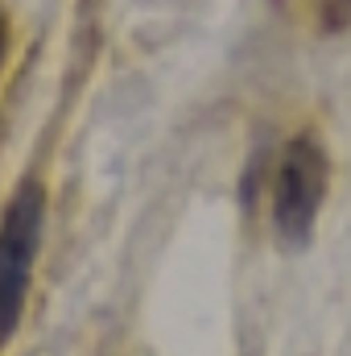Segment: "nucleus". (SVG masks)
<instances>
[{"mask_svg":"<svg viewBox=\"0 0 351 356\" xmlns=\"http://www.w3.org/2000/svg\"><path fill=\"white\" fill-rule=\"evenodd\" d=\"M318 17L327 33H339L351 25V0H318Z\"/></svg>","mask_w":351,"mask_h":356,"instance_id":"obj_3","label":"nucleus"},{"mask_svg":"<svg viewBox=\"0 0 351 356\" xmlns=\"http://www.w3.org/2000/svg\"><path fill=\"white\" fill-rule=\"evenodd\" d=\"M4 50H8V17L0 8V63H4Z\"/></svg>","mask_w":351,"mask_h":356,"instance_id":"obj_4","label":"nucleus"},{"mask_svg":"<svg viewBox=\"0 0 351 356\" xmlns=\"http://www.w3.org/2000/svg\"><path fill=\"white\" fill-rule=\"evenodd\" d=\"M42 228H46V191L37 182H21L0 216V348L12 340L21 323V307L42 249Z\"/></svg>","mask_w":351,"mask_h":356,"instance_id":"obj_1","label":"nucleus"},{"mask_svg":"<svg viewBox=\"0 0 351 356\" xmlns=\"http://www.w3.org/2000/svg\"><path fill=\"white\" fill-rule=\"evenodd\" d=\"M327 178H331V162L314 137L302 133L281 149L277 178H273V228H277L281 245H289V249L310 245L318 207L327 199Z\"/></svg>","mask_w":351,"mask_h":356,"instance_id":"obj_2","label":"nucleus"}]
</instances>
